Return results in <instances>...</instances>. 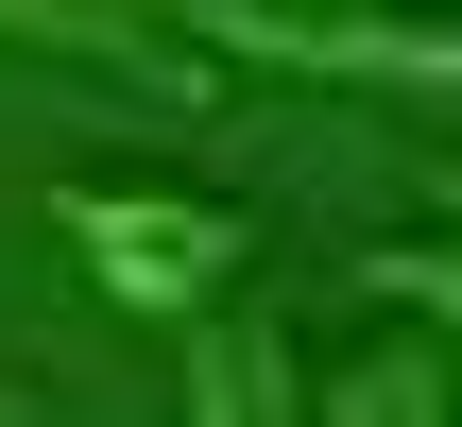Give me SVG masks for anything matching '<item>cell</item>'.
Here are the masks:
<instances>
[{
	"label": "cell",
	"instance_id": "7",
	"mask_svg": "<svg viewBox=\"0 0 462 427\" xmlns=\"http://www.w3.org/2000/svg\"><path fill=\"white\" fill-rule=\"evenodd\" d=\"M0 427H17V411H0Z\"/></svg>",
	"mask_w": 462,
	"mask_h": 427
},
{
	"label": "cell",
	"instance_id": "6",
	"mask_svg": "<svg viewBox=\"0 0 462 427\" xmlns=\"http://www.w3.org/2000/svg\"><path fill=\"white\" fill-rule=\"evenodd\" d=\"M360 291H377V308H411V325H446V342H462V223H446V240H377V257H360Z\"/></svg>",
	"mask_w": 462,
	"mask_h": 427
},
{
	"label": "cell",
	"instance_id": "4",
	"mask_svg": "<svg viewBox=\"0 0 462 427\" xmlns=\"http://www.w3.org/2000/svg\"><path fill=\"white\" fill-rule=\"evenodd\" d=\"M0 51H69V68H120V86H206L171 0H0Z\"/></svg>",
	"mask_w": 462,
	"mask_h": 427
},
{
	"label": "cell",
	"instance_id": "1",
	"mask_svg": "<svg viewBox=\"0 0 462 427\" xmlns=\"http://www.w3.org/2000/svg\"><path fill=\"white\" fill-rule=\"evenodd\" d=\"M206 68H291V86H377V103H462V0H171Z\"/></svg>",
	"mask_w": 462,
	"mask_h": 427
},
{
	"label": "cell",
	"instance_id": "2",
	"mask_svg": "<svg viewBox=\"0 0 462 427\" xmlns=\"http://www.w3.org/2000/svg\"><path fill=\"white\" fill-rule=\"evenodd\" d=\"M51 240H69V274H86L120 325H206V308H240V205H206V188H120V171H86V188H51Z\"/></svg>",
	"mask_w": 462,
	"mask_h": 427
},
{
	"label": "cell",
	"instance_id": "3",
	"mask_svg": "<svg viewBox=\"0 0 462 427\" xmlns=\"http://www.w3.org/2000/svg\"><path fill=\"white\" fill-rule=\"evenodd\" d=\"M171 427H326V394L274 308H206V325H171Z\"/></svg>",
	"mask_w": 462,
	"mask_h": 427
},
{
	"label": "cell",
	"instance_id": "5",
	"mask_svg": "<svg viewBox=\"0 0 462 427\" xmlns=\"http://www.w3.org/2000/svg\"><path fill=\"white\" fill-rule=\"evenodd\" d=\"M326 427H446V359L429 342H360L326 377Z\"/></svg>",
	"mask_w": 462,
	"mask_h": 427
}]
</instances>
